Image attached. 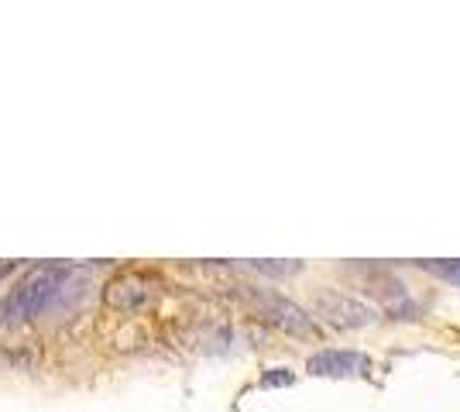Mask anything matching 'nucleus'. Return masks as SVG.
I'll return each instance as SVG.
<instances>
[{"label": "nucleus", "instance_id": "nucleus-2", "mask_svg": "<svg viewBox=\"0 0 460 412\" xmlns=\"http://www.w3.org/2000/svg\"><path fill=\"white\" fill-rule=\"evenodd\" d=\"M244 299L251 302V310L261 316L265 323H271V327H279V330H286L292 337H303V340H316L320 337V327L313 323V316L303 306H296L292 299H286V295L261 293V289H248L244 285Z\"/></svg>", "mask_w": 460, "mask_h": 412}, {"label": "nucleus", "instance_id": "nucleus-9", "mask_svg": "<svg viewBox=\"0 0 460 412\" xmlns=\"http://www.w3.org/2000/svg\"><path fill=\"white\" fill-rule=\"evenodd\" d=\"M296 381V374L288 372V368H271L269 374H261V389H286V385H292Z\"/></svg>", "mask_w": 460, "mask_h": 412}, {"label": "nucleus", "instance_id": "nucleus-6", "mask_svg": "<svg viewBox=\"0 0 460 412\" xmlns=\"http://www.w3.org/2000/svg\"><path fill=\"white\" fill-rule=\"evenodd\" d=\"M145 289H141V282L137 278H114L111 285H107V306H114V310H135L145 302Z\"/></svg>", "mask_w": 460, "mask_h": 412}, {"label": "nucleus", "instance_id": "nucleus-1", "mask_svg": "<svg viewBox=\"0 0 460 412\" xmlns=\"http://www.w3.org/2000/svg\"><path fill=\"white\" fill-rule=\"evenodd\" d=\"M69 265H39L21 278L11 293L0 299V327H18L24 320H35L39 313H45L56 295L62 293L66 278H69Z\"/></svg>", "mask_w": 460, "mask_h": 412}, {"label": "nucleus", "instance_id": "nucleus-5", "mask_svg": "<svg viewBox=\"0 0 460 412\" xmlns=\"http://www.w3.org/2000/svg\"><path fill=\"white\" fill-rule=\"evenodd\" d=\"M371 293H378V299L385 302V310L395 316V320H409V316L416 313V302H412V295L405 289L399 278H392L388 272H371Z\"/></svg>", "mask_w": 460, "mask_h": 412}, {"label": "nucleus", "instance_id": "nucleus-3", "mask_svg": "<svg viewBox=\"0 0 460 412\" xmlns=\"http://www.w3.org/2000/svg\"><path fill=\"white\" fill-rule=\"evenodd\" d=\"M316 310L326 323H333L341 330H361V327H371L378 320V313L367 302L347 293H320L316 295Z\"/></svg>", "mask_w": 460, "mask_h": 412}, {"label": "nucleus", "instance_id": "nucleus-4", "mask_svg": "<svg viewBox=\"0 0 460 412\" xmlns=\"http://www.w3.org/2000/svg\"><path fill=\"white\" fill-rule=\"evenodd\" d=\"M306 372L316 378H367L371 357L361 351H320L309 357Z\"/></svg>", "mask_w": 460, "mask_h": 412}, {"label": "nucleus", "instance_id": "nucleus-10", "mask_svg": "<svg viewBox=\"0 0 460 412\" xmlns=\"http://www.w3.org/2000/svg\"><path fill=\"white\" fill-rule=\"evenodd\" d=\"M11 268H14L11 261H0V278H7V275H11Z\"/></svg>", "mask_w": 460, "mask_h": 412}, {"label": "nucleus", "instance_id": "nucleus-7", "mask_svg": "<svg viewBox=\"0 0 460 412\" xmlns=\"http://www.w3.org/2000/svg\"><path fill=\"white\" fill-rule=\"evenodd\" d=\"M420 268L460 289V261H450V258H440V261H420Z\"/></svg>", "mask_w": 460, "mask_h": 412}, {"label": "nucleus", "instance_id": "nucleus-8", "mask_svg": "<svg viewBox=\"0 0 460 412\" xmlns=\"http://www.w3.org/2000/svg\"><path fill=\"white\" fill-rule=\"evenodd\" d=\"M244 268L251 272H261V275H275V278H282V275H296L303 265L299 261H244Z\"/></svg>", "mask_w": 460, "mask_h": 412}]
</instances>
